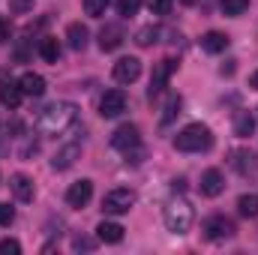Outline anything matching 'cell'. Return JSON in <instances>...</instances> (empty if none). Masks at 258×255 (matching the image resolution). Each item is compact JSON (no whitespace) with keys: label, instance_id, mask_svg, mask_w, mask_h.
<instances>
[{"label":"cell","instance_id":"6da1fadb","mask_svg":"<svg viewBox=\"0 0 258 255\" xmlns=\"http://www.w3.org/2000/svg\"><path fill=\"white\" fill-rule=\"evenodd\" d=\"M75 120H78V108H75L72 102H51V105L39 114L36 126H39L42 135L57 138V135H63L66 129L75 126Z\"/></svg>","mask_w":258,"mask_h":255},{"label":"cell","instance_id":"7a4b0ae2","mask_svg":"<svg viewBox=\"0 0 258 255\" xmlns=\"http://www.w3.org/2000/svg\"><path fill=\"white\" fill-rule=\"evenodd\" d=\"M162 219H165V228L171 231V234H186L189 228H192V207H189V201L183 198V195H174L168 204H165V210H162Z\"/></svg>","mask_w":258,"mask_h":255},{"label":"cell","instance_id":"3957f363","mask_svg":"<svg viewBox=\"0 0 258 255\" xmlns=\"http://www.w3.org/2000/svg\"><path fill=\"white\" fill-rule=\"evenodd\" d=\"M174 147L183 150V153H201V150L213 147V135L204 123H189L174 135Z\"/></svg>","mask_w":258,"mask_h":255},{"label":"cell","instance_id":"277c9868","mask_svg":"<svg viewBox=\"0 0 258 255\" xmlns=\"http://www.w3.org/2000/svg\"><path fill=\"white\" fill-rule=\"evenodd\" d=\"M132 207H135V192L132 189H111L102 198V210L111 216H123Z\"/></svg>","mask_w":258,"mask_h":255},{"label":"cell","instance_id":"5b68a950","mask_svg":"<svg viewBox=\"0 0 258 255\" xmlns=\"http://www.w3.org/2000/svg\"><path fill=\"white\" fill-rule=\"evenodd\" d=\"M174 69H177V60H171V57H165V60H159V63L153 66L150 87H147V96H150V99H153V96H159V93L165 90V84H168V78L174 75Z\"/></svg>","mask_w":258,"mask_h":255},{"label":"cell","instance_id":"8992f818","mask_svg":"<svg viewBox=\"0 0 258 255\" xmlns=\"http://www.w3.org/2000/svg\"><path fill=\"white\" fill-rule=\"evenodd\" d=\"M123 111H126V93L123 90H105L99 99V114L105 120H111V117H120Z\"/></svg>","mask_w":258,"mask_h":255},{"label":"cell","instance_id":"52a82bcc","mask_svg":"<svg viewBox=\"0 0 258 255\" xmlns=\"http://www.w3.org/2000/svg\"><path fill=\"white\" fill-rule=\"evenodd\" d=\"M204 237L207 240H231L234 237V222L225 216H210L204 222Z\"/></svg>","mask_w":258,"mask_h":255},{"label":"cell","instance_id":"ba28073f","mask_svg":"<svg viewBox=\"0 0 258 255\" xmlns=\"http://www.w3.org/2000/svg\"><path fill=\"white\" fill-rule=\"evenodd\" d=\"M90 198H93V183H90V180H75V183L66 189V204L75 207V210L87 207Z\"/></svg>","mask_w":258,"mask_h":255},{"label":"cell","instance_id":"9c48e42d","mask_svg":"<svg viewBox=\"0 0 258 255\" xmlns=\"http://www.w3.org/2000/svg\"><path fill=\"white\" fill-rule=\"evenodd\" d=\"M138 144H141V135H138V126H135V123H126V126H120L111 135V147L120 150V153H129V150L138 147Z\"/></svg>","mask_w":258,"mask_h":255},{"label":"cell","instance_id":"30bf717a","mask_svg":"<svg viewBox=\"0 0 258 255\" xmlns=\"http://www.w3.org/2000/svg\"><path fill=\"white\" fill-rule=\"evenodd\" d=\"M111 75H114V81L117 84H132L138 75H141V60L138 57H120L114 69H111Z\"/></svg>","mask_w":258,"mask_h":255},{"label":"cell","instance_id":"8fae6325","mask_svg":"<svg viewBox=\"0 0 258 255\" xmlns=\"http://www.w3.org/2000/svg\"><path fill=\"white\" fill-rule=\"evenodd\" d=\"M75 159H81V144H78V141H69V144H63V147L54 153L51 168H54V171H66V168L75 165Z\"/></svg>","mask_w":258,"mask_h":255},{"label":"cell","instance_id":"7c38bea8","mask_svg":"<svg viewBox=\"0 0 258 255\" xmlns=\"http://www.w3.org/2000/svg\"><path fill=\"white\" fill-rule=\"evenodd\" d=\"M231 168H234L240 177H252V174H258L255 153H249V150H231Z\"/></svg>","mask_w":258,"mask_h":255},{"label":"cell","instance_id":"4fadbf2b","mask_svg":"<svg viewBox=\"0 0 258 255\" xmlns=\"http://www.w3.org/2000/svg\"><path fill=\"white\" fill-rule=\"evenodd\" d=\"M222 192H225V177H222V171H219V168H207V171L201 174V195L216 198V195H222Z\"/></svg>","mask_w":258,"mask_h":255},{"label":"cell","instance_id":"5bb4252c","mask_svg":"<svg viewBox=\"0 0 258 255\" xmlns=\"http://www.w3.org/2000/svg\"><path fill=\"white\" fill-rule=\"evenodd\" d=\"M123 27L120 24H105L102 30H99V48L102 51H117L120 45H123Z\"/></svg>","mask_w":258,"mask_h":255},{"label":"cell","instance_id":"9a60e30c","mask_svg":"<svg viewBox=\"0 0 258 255\" xmlns=\"http://www.w3.org/2000/svg\"><path fill=\"white\" fill-rule=\"evenodd\" d=\"M21 96H24V93H21L18 81L0 75V102H3L6 108H18V105H21Z\"/></svg>","mask_w":258,"mask_h":255},{"label":"cell","instance_id":"2e32d148","mask_svg":"<svg viewBox=\"0 0 258 255\" xmlns=\"http://www.w3.org/2000/svg\"><path fill=\"white\" fill-rule=\"evenodd\" d=\"M9 189H12V195L18 198V201H33V195H36V189H33V180L27 177V174H12L9 177Z\"/></svg>","mask_w":258,"mask_h":255},{"label":"cell","instance_id":"e0dca14e","mask_svg":"<svg viewBox=\"0 0 258 255\" xmlns=\"http://www.w3.org/2000/svg\"><path fill=\"white\" fill-rule=\"evenodd\" d=\"M87 39H90V30H87L81 21H72V24L66 27V42H69L72 51H84V48H87Z\"/></svg>","mask_w":258,"mask_h":255},{"label":"cell","instance_id":"ac0fdd59","mask_svg":"<svg viewBox=\"0 0 258 255\" xmlns=\"http://www.w3.org/2000/svg\"><path fill=\"white\" fill-rule=\"evenodd\" d=\"M18 87H21L24 96H42V93H45V78H42L39 72H24V75L18 78Z\"/></svg>","mask_w":258,"mask_h":255},{"label":"cell","instance_id":"d6986e66","mask_svg":"<svg viewBox=\"0 0 258 255\" xmlns=\"http://www.w3.org/2000/svg\"><path fill=\"white\" fill-rule=\"evenodd\" d=\"M96 240H102V243H120V240H123V225L102 219V222L96 225Z\"/></svg>","mask_w":258,"mask_h":255},{"label":"cell","instance_id":"ffe728a7","mask_svg":"<svg viewBox=\"0 0 258 255\" xmlns=\"http://www.w3.org/2000/svg\"><path fill=\"white\" fill-rule=\"evenodd\" d=\"M201 48H204L207 54H222V51L228 48V36L219 33V30H210V33L201 36Z\"/></svg>","mask_w":258,"mask_h":255},{"label":"cell","instance_id":"44dd1931","mask_svg":"<svg viewBox=\"0 0 258 255\" xmlns=\"http://www.w3.org/2000/svg\"><path fill=\"white\" fill-rule=\"evenodd\" d=\"M39 57H42L45 63H57V60H60V42H57L54 36H42V39H39Z\"/></svg>","mask_w":258,"mask_h":255},{"label":"cell","instance_id":"7402d4cb","mask_svg":"<svg viewBox=\"0 0 258 255\" xmlns=\"http://www.w3.org/2000/svg\"><path fill=\"white\" fill-rule=\"evenodd\" d=\"M252 129H255V117H252L249 111H237V114H234V135H237V138H249Z\"/></svg>","mask_w":258,"mask_h":255},{"label":"cell","instance_id":"603a6c76","mask_svg":"<svg viewBox=\"0 0 258 255\" xmlns=\"http://www.w3.org/2000/svg\"><path fill=\"white\" fill-rule=\"evenodd\" d=\"M237 210H240V216L255 219L258 216V195H240L237 198Z\"/></svg>","mask_w":258,"mask_h":255},{"label":"cell","instance_id":"cb8c5ba5","mask_svg":"<svg viewBox=\"0 0 258 255\" xmlns=\"http://www.w3.org/2000/svg\"><path fill=\"white\" fill-rule=\"evenodd\" d=\"M156 36H162V30H159V27H141V30L135 33V42H138L141 48H147V45H153V42H156Z\"/></svg>","mask_w":258,"mask_h":255},{"label":"cell","instance_id":"d4e9b609","mask_svg":"<svg viewBox=\"0 0 258 255\" xmlns=\"http://www.w3.org/2000/svg\"><path fill=\"white\" fill-rule=\"evenodd\" d=\"M219 9H222V15H231L234 18V15H243L249 9V0H222Z\"/></svg>","mask_w":258,"mask_h":255},{"label":"cell","instance_id":"484cf974","mask_svg":"<svg viewBox=\"0 0 258 255\" xmlns=\"http://www.w3.org/2000/svg\"><path fill=\"white\" fill-rule=\"evenodd\" d=\"M180 105H183V102H180V96H171V99L165 102V108H162V111H165V114H162V126H168V123L180 114Z\"/></svg>","mask_w":258,"mask_h":255},{"label":"cell","instance_id":"4316f807","mask_svg":"<svg viewBox=\"0 0 258 255\" xmlns=\"http://www.w3.org/2000/svg\"><path fill=\"white\" fill-rule=\"evenodd\" d=\"M81 3H84V12H87V15L99 18V15H105V9H108L111 0H81Z\"/></svg>","mask_w":258,"mask_h":255},{"label":"cell","instance_id":"83f0119b","mask_svg":"<svg viewBox=\"0 0 258 255\" xmlns=\"http://www.w3.org/2000/svg\"><path fill=\"white\" fill-rule=\"evenodd\" d=\"M138 9H141V0H117V12H120L123 18L138 15Z\"/></svg>","mask_w":258,"mask_h":255},{"label":"cell","instance_id":"f1b7e54d","mask_svg":"<svg viewBox=\"0 0 258 255\" xmlns=\"http://www.w3.org/2000/svg\"><path fill=\"white\" fill-rule=\"evenodd\" d=\"M147 6H150L153 15H168L171 6H174V0H147Z\"/></svg>","mask_w":258,"mask_h":255},{"label":"cell","instance_id":"f546056e","mask_svg":"<svg viewBox=\"0 0 258 255\" xmlns=\"http://www.w3.org/2000/svg\"><path fill=\"white\" fill-rule=\"evenodd\" d=\"M18 252H21V243L18 240H12V237L0 240V255H18Z\"/></svg>","mask_w":258,"mask_h":255},{"label":"cell","instance_id":"4dcf8cb0","mask_svg":"<svg viewBox=\"0 0 258 255\" xmlns=\"http://www.w3.org/2000/svg\"><path fill=\"white\" fill-rule=\"evenodd\" d=\"M12 222H15V207L0 204V225H12Z\"/></svg>","mask_w":258,"mask_h":255},{"label":"cell","instance_id":"1f68e13d","mask_svg":"<svg viewBox=\"0 0 258 255\" xmlns=\"http://www.w3.org/2000/svg\"><path fill=\"white\" fill-rule=\"evenodd\" d=\"M93 246H96V243H93L90 237H75V240H72V249H75V252H81V249H84V252H90Z\"/></svg>","mask_w":258,"mask_h":255},{"label":"cell","instance_id":"d6a6232c","mask_svg":"<svg viewBox=\"0 0 258 255\" xmlns=\"http://www.w3.org/2000/svg\"><path fill=\"white\" fill-rule=\"evenodd\" d=\"M9 9H12L15 15H21V12L33 9V0H9Z\"/></svg>","mask_w":258,"mask_h":255},{"label":"cell","instance_id":"836d02e7","mask_svg":"<svg viewBox=\"0 0 258 255\" xmlns=\"http://www.w3.org/2000/svg\"><path fill=\"white\" fill-rule=\"evenodd\" d=\"M9 33H12V27H9V21L3 18V21H0V42H9Z\"/></svg>","mask_w":258,"mask_h":255},{"label":"cell","instance_id":"e575fe53","mask_svg":"<svg viewBox=\"0 0 258 255\" xmlns=\"http://www.w3.org/2000/svg\"><path fill=\"white\" fill-rule=\"evenodd\" d=\"M249 84H252V87H258V72L252 75V78H249Z\"/></svg>","mask_w":258,"mask_h":255},{"label":"cell","instance_id":"d590c367","mask_svg":"<svg viewBox=\"0 0 258 255\" xmlns=\"http://www.w3.org/2000/svg\"><path fill=\"white\" fill-rule=\"evenodd\" d=\"M183 3H192V0H183Z\"/></svg>","mask_w":258,"mask_h":255}]
</instances>
